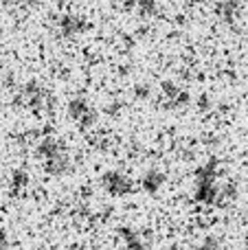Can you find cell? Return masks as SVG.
<instances>
[{
    "label": "cell",
    "instance_id": "14",
    "mask_svg": "<svg viewBox=\"0 0 248 250\" xmlns=\"http://www.w3.org/2000/svg\"><path fill=\"white\" fill-rule=\"evenodd\" d=\"M136 97L139 99H147V97H152V90L147 86H136Z\"/></svg>",
    "mask_w": 248,
    "mask_h": 250
},
{
    "label": "cell",
    "instance_id": "6",
    "mask_svg": "<svg viewBox=\"0 0 248 250\" xmlns=\"http://www.w3.org/2000/svg\"><path fill=\"white\" fill-rule=\"evenodd\" d=\"M158 99L167 110H185L191 104V92L176 82H163L158 90Z\"/></svg>",
    "mask_w": 248,
    "mask_h": 250
},
{
    "label": "cell",
    "instance_id": "2",
    "mask_svg": "<svg viewBox=\"0 0 248 250\" xmlns=\"http://www.w3.org/2000/svg\"><path fill=\"white\" fill-rule=\"evenodd\" d=\"M35 154L44 163L51 176H66L73 169V158H70L68 145L57 136H44L35 145Z\"/></svg>",
    "mask_w": 248,
    "mask_h": 250
},
{
    "label": "cell",
    "instance_id": "9",
    "mask_svg": "<svg viewBox=\"0 0 248 250\" xmlns=\"http://www.w3.org/2000/svg\"><path fill=\"white\" fill-rule=\"evenodd\" d=\"M165 182H167L165 173H163L161 169L154 167V169H147V171L139 178V189L147 195H156L158 191L165 187Z\"/></svg>",
    "mask_w": 248,
    "mask_h": 250
},
{
    "label": "cell",
    "instance_id": "12",
    "mask_svg": "<svg viewBox=\"0 0 248 250\" xmlns=\"http://www.w3.org/2000/svg\"><path fill=\"white\" fill-rule=\"evenodd\" d=\"M29 173L26 171H16L13 173V178H11V189H13V193H22V191L29 187Z\"/></svg>",
    "mask_w": 248,
    "mask_h": 250
},
{
    "label": "cell",
    "instance_id": "8",
    "mask_svg": "<svg viewBox=\"0 0 248 250\" xmlns=\"http://www.w3.org/2000/svg\"><path fill=\"white\" fill-rule=\"evenodd\" d=\"M242 13H244L242 0H220V2L215 4V16L227 26H235L237 22L242 20Z\"/></svg>",
    "mask_w": 248,
    "mask_h": 250
},
{
    "label": "cell",
    "instance_id": "3",
    "mask_svg": "<svg viewBox=\"0 0 248 250\" xmlns=\"http://www.w3.org/2000/svg\"><path fill=\"white\" fill-rule=\"evenodd\" d=\"M18 101H20V105H24V108H29L31 112H38V114L48 112L51 105L55 104L51 90L44 88L42 83H38V82L24 83V86L20 88V92H18Z\"/></svg>",
    "mask_w": 248,
    "mask_h": 250
},
{
    "label": "cell",
    "instance_id": "11",
    "mask_svg": "<svg viewBox=\"0 0 248 250\" xmlns=\"http://www.w3.org/2000/svg\"><path fill=\"white\" fill-rule=\"evenodd\" d=\"M119 235H121V239H123V244H125L127 250H139L141 244H143L141 233L139 230H134V229H121V233Z\"/></svg>",
    "mask_w": 248,
    "mask_h": 250
},
{
    "label": "cell",
    "instance_id": "1",
    "mask_svg": "<svg viewBox=\"0 0 248 250\" xmlns=\"http://www.w3.org/2000/svg\"><path fill=\"white\" fill-rule=\"evenodd\" d=\"M222 165L218 158H209L202 165H198L193 171V187L191 193L200 207L207 208H220L222 204Z\"/></svg>",
    "mask_w": 248,
    "mask_h": 250
},
{
    "label": "cell",
    "instance_id": "4",
    "mask_svg": "<svg viewBox=\"0 0 248 250\" xmlns=\"http://www.w3.org/2000/svg\"><path fill=\"white\" fill-rule=\"evenodd\" d=\"M99 185L103 189L105 195L110 198H127L136 191V182L134 178H130V173L121 171V169H108V171L101 173Z\"/></svg>",
    "mask_w": 248,
    "mask_h": 250
},
{
    "label": "cell",
    "instance_id": "5",
    "mask_svg": "<svg viewBox=\"0 0 248 250\" xmlns=\"http://www.w3.org/2000/svg\"><path fill=\"white\" fill-rule=\"evenodd\" d=\"M66 112H68V119L75 125H77L79 129L95 127L97 119H99V114H97V108L86 99V97H73V99L68 101V108H66Z\"/></svg>",
    "mask_w": 248,
    "mask_h": 250
},
{
    "label": "cell",
    "instance_id": "7",
    "mask_svg": "<svg viewBox=\"0 0 248 250\" xmlns=\"http://www.w3.org/2000/svg\"><path fill=\"white\" fill-rule=\"evenodd\" d=\"M88 29H90L88 20L83 16H77V13H64V16L57 20V33L66 40L82 38Z\"/></svg>",
    "mask_w": 248,
    "mask_h": 250
},
{
    "label": "cell",
    "instance_id": "13",
    "mask_svg": "<svg viewBox=\"0 0 248 250\" xmlns=\"http://www.w3.org/2000/svg\"><path fill=\"white\" fill-rule=\"evenodd\" d=\"M220 248H222L220 246V239L213 237V235H207V237L196 246V250H220Z\"/></svg>",
    "mask_w": 248,
    "mask_h": 250
},
{
    "label": "cell",
    "instance_id": "10",
    "mask_svg": "<svg viewBox=\"0 0 248 250\" xmlns=\"http://www.w3.org/2000/svg\"><path fill=\"white\" fill-rule=\"evenodd\" d=\"M121 2L141 18H156L158 13H161L158 0H121Z\"/></svg>",
    "mask_w": 248,
    "mask_h": 250
},
{
    "label": "cell",
    "instance_id": "15",
    "mask_svg": "<svg viewBox=\"0 0 248 250\" xmlns=\"http://www.w3.org/2000/svg\"><path fill=\"white\" fill-rule=\"evenodd\" d=\"M57 2H66V0H57Z\"/></svg>",
    "mask_w": 248,
    "mask_h": 250
}]
</instances>
